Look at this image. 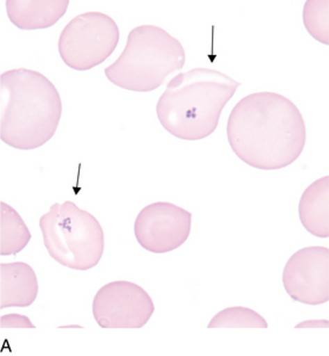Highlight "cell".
I'll list each match as a JSON object with an SVG mask.
<instances>
[{"label":"cell","mask_w":329,"mask_h":356,"mask_svg":"<svg viewBox=\"0 0 329 356\" xmlns=\"http://www.w3.org/2000/svg\"><path fill=\"white\" fill-rule=\"evenodd\" d=\"M299 218L315 237H329V177L319 178L305 190L299 202Z\"/></svg>","instance_id":"7c38bea8"},{"label":"cell","mask_w":329,"mask_h":356,"mask_svg":"<svg viewBox=\"0 0 329 356\" xmlns=\"http://www.w3.org/2000/svg\"><path fill=\"white\" fill-rule=\"evenodd\" d=\"M68 0H6L10 22L19 30H45L66 15Z\"/></svg>","instance_id":"8fae6325"},{"label":"cell","mask_w":329,"mask_h":356,"mask_svg":"<svg viewBox=\"0 0 329 356\" xmlns=\"http://www.w3.org/2000/svg\"><path fill=\"white\" fill-rule=\"evenodd\" d=\"M1 328H35L30 319L20 314H8L1 316L0 319Z\"/></svg>","instance_id":"2e32d148"},{"label":"cell","mask_w":329,"mask_h":356,"mask_svg":"<svg viewBox=\"0 0 329 356\" xmlns=\"http://www.w3.org/2000/svg\"><path fill=\"white\" fill-rule=\"evenodd\" d=\"M282 284L292 300L311 306L328 302V248L308 246L296 251L284 267Z\"/></svg>","instance_id":"9c48e42d"},{"label":"cell","mask_w":329,"mask_h":356,"mask_svg":"<svg viewBox=\"0 0 329 356\" xmlns=\"http://www.w3.org/2000/svg\"><path fill=\"white\" fill-rule=\"evenodd\" d=\"M328 0H311L303 8V24L312 37L328 44Z\"/></svg>","instance_id":"9a60e30c"},{"label":"cell","mask_w":329,"mask_h":356,"mask_svg":"<svg viewBox=\"0 0 329 356\" xmlns=\"http://www.w3.org/2000/svg\"><path fill=\"white\" fill-rule=\"evenodd\" d=\"M184 63L181 41L161 27L141 25L130 31L123 52L104 74L120 88L147 93L159 88Z\"/></svg>","instance_id":"277c9868"},{"label":"cell","mask_w":329,"mask_h":356,"mask_svg":"<svg viewBox=\"0 0 329 356\" xmlns=\"http://www.w3.org/2000/svg\"><path fill=\"white\" fill-rule=\"evenodd\" d=\"M39 293L32 266L22 261L0 264V308L29 307Z\"/></svg>","instance_id":"30bf717a"},{"label":"cell","mask_w":329,"mask_h":356,"mask_svg":"<svg viewBox=\"0 0 329 356\" xmlns=\"http://www.w3.org/2000/svg\"><path fill=\"white\" fill-rule=\"evenodd\" d=\"M32 234L11 205L0 202V256L18 254L30 243Z\"/></svg>","instance_id":"4fadbf2b"},{"label":"cell","mask_w":329,"mask_h":356,"mask_svg":"<svg viewBox=\"0 0 329 356\" xmlns=\"http://www.w3.org/2000/svg\"><path fill=\"white\" fill-rule=\"evenodd\" d=\"M212 328H268V323L259 313L251 308L236 306L223 309L217 313L207 325Z\"/></svg>","instance_id":"5bb4252c"},{"label":"cell","mask_w":329,"mask_h":356,"mask_svg":"<svg viewBox=\"0 0 329 356\" xmlns=\"http://www.w3.org/2000/svg\"><path fill=\"white\" fill-rule=\"evenodd\" d=\"M63 102L53 82L33 70L0 75V138L18 150H33L54 136Z\"/></svg>","instance_id":"7a4b0ae2"},{"label":"cell","mask_w":329,"mask_h":356,"mask_svg":"<svg viewBox=\"0 0 329 356\" xmlns=\"http://www.w3.org/2000/svg\"><path fill=\"white\" fill-rule=\"evenodd\" d=\"M239 86L222 72L193 68L171 79L156 104V114L175 138L200 141L217 129L223 109Z\"/></svg>","instance_id":"3957f363"},{"label":"cell","mask_w":329,"mask_h":356,"mask_svg":"<svg viewBox=\"0 0 329 356\" xmlns=\"http://www.w3.org/2000/svg\"><path fill=\"white\" fill-rule=\"evenodd\" d=\"M226 133L233 152L260 170H279L294 163L307 138L299 108L272 92L250 94L238 101Z\"/></svg>","instance_id":"6da1fadb"},{"label":"cell","mask_w":329,"mask_h":356,"mask_svg":"<svg viewBox=\"0 0 329 356\" xmlns=\"http://www.w3.org/2000/svg\"><path fill=\"white\" fill-rule=\"evenodd\" d=\"M120 41L114 19L101 12H86L67 24L60 34L58 49L66 66L88 71L104 63Z\"/></svg>","instance_id":"8992f818"},{"label":"cell","mask_w":329,"mask_h":356,"mask_svg":"<svg viewBox=\"0 0 329 356\" xmlns=\"http://www.w3.org/2000/svg\"><path fill=\"white\" fill-rule=\"evenodd\" d=\"M155 312L147 291L134 282L119 280L102 286L93 300V316L104 330H138Z\"/></svg>","instance_id":"52a82bcc"},{"label":"cell","mask_w":329,"mask_h":356,"mask_svg":"<svg viewBox=\"0 0 329 356\" xmlns=\"http://www.w3.org/2000/svg\"><path fill=\"white\" fill-rule=\"evenodd\" d=\"M193 213L168 202L147 205L137 215L134 234L149 252L162 254L181 248L191 232Z\"/></svg>","instance_id":"ba28073f"},{"label":"cell","mask_w":329,"mask_h":356,"mask_svg":"<svg viewBox=\"0 0 329 356\" xmlns=\"http://www.w3.org/2000/svg\"><path fill=\"white\" fill-rule=\"evenodd\" d=\"M39 227L49 256L63 266L88 271L100 263L104 252V234L90 212L66 200L54 203L41 216Z\"/></svg>","instance_id":"5b68a950"}]
</instances>
